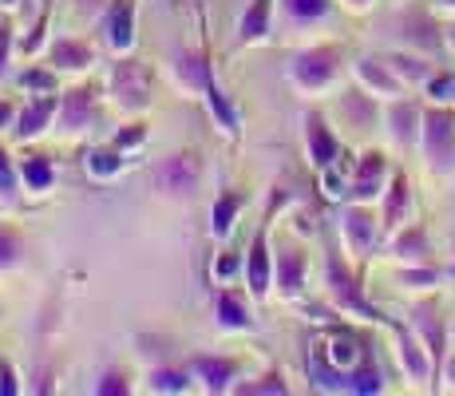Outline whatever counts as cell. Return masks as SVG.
Returning a JSON list of instances; mask_svg holds the SVG:
<instances>
[{
    "instance_id": "8992f818",
    "label": "cell",
    "mask_w": 455,
    "mask_h": 396,
    "mask_svg": "<svg viewBox=\"0 0 455 396\" xmlns=\"http://www.w3.org/2000/svg\"><path fill=\"white\" fill-rule=\"evenodd\" d=\"M345 238H348V246H353L356 254H369L372 242H376L372 214H364V210H348L345 214Z\"/></svg>"
},
{
    "instance_id": "8d00e7d4",
    "label": "cell",
    "mask_w": 455,
    "mask_h": 396,
    "mask_svg": "<svg viewBox=\"0 0 455 396\" xmlns=\"http://www.w3.org/2000/svg\"><path fill=\"white\" fill-rule=\"evenodd\" d=\"M234 270H238V258H222V262H218V274H234Z\"/></svg>"
},
{
    "instance_id": "484cf974",
    "label": "cell",
    "mask_w": 455,
    "mask_h": 396,
    "mask_svg": "<svg viewBox=\"0 0 455 396\" xmlns=\"http://www.w3.org/2000/svg\"><path fill=\"white\" fill-rule=\"evenodd\" d=\"M388 68H392V72H396L400 79H412V84H416V79H427V68L419 64V60H408V56H392Z\"/></svg>"
},
{
    "instance_id": "52a82bcc",
    "label": "cell",
    "mask_w": 455,
    "mask_h": 396,
    "mask_svg": "<svg viewBox=\"0 0 455 396\" xmlns=\"http://www.w3.org/2000/svg\"><path fill=\"white\" fill-rule=\"evenodd\" d=\"M329 286H332V297H337L345 310H356V313H369V305H364V297H361V289H356V281L345 274V270L332 262L329 266Z\"/></svg>"
},
{
    "instance_id": "d4e9b609",
    "label": "cell",
    "mask_w": 455,
    "mask_h": 396,
    "mask_svg": "<svg viewBox=\"0 0 455 396\" xmlns=\"http://www.w3.org/2000/svg\"><path fill=\"white\" fill-rule=\"evenodd\" d=\"M285 4H290L297 20H317V16L329 12V0H285Z\"/></svg>"
},
{
    "instance_id": "f35d334b",
    "label": "cell",
    "mask_w": 455,
    "mask_h": 396,
    "mask_svg": "<svg viewBox=\"0 0 455 396\" xmlns=\"http://www.w3.org/2000/svg\"><path fill=\"white\" fill-rule=\"evenodd\" d=\"M8 119H12V111H8V103H0V127H4Z\"/></svg>"
},
{
    "instance_id": "74e56055",
    "label": "cell",
    "mask_w": 455,
    "mask_h": 396,
    "mask_svg": "<svg viewBox=\"0 0 455 396\" xmlns=\"http://www.w3.org/2000/svg\"><path fill=\"white\" fill-rule=\"evenodd\" d=\"M404 281H416V286H424V281H435V274H404Z\"/></svg>"
},
{
    "instance_id": "8fae6325",
    "label": "cell",
    "mask_w": 455,
    "mask_h": 396,
    "mask_svg": "<svg viewBox=\"0 0 455 396\" xmlns=\"http://www.w3.org/2000/svg\"><path fill=\"white\" fill-rule=\"evenodd\" d=\"M305 281V262L297 250H282L277 254V286L285 289V294H297Z\"/></svg>"
},
{
    "instance_id": "d6a6232c",
    "label": "cell",
    "mask_w": 455,
    "mask_h": 396,
    "mask_svg": "<svg viewBox=\"0 0 455 396\" xmlns=\"http://www.w3.org/2000/svg\"><path fill=\"white\" fill-rule=\"evenodd\" d=\"M432 100H455V79H432Z\"/></svg>"
},
{
    "instance_id": "30bf717a",
    "label": "cell",
    "mask_w": 455,
    "mask_h": 396,
    "mask_svg": "<svg viewBox=\"0 0 455 396\" xmlns=\"http://www.w3.org/2000/svg\"><path fill=\"white\" fill-rule=\"evenodd\" d=\"M131 36H135V8H131V0H119L108 24V40L116 48H131Z\"/></svg>"
},
{
    "instance_id": "d6986e66",
    "label": "cell",
    "mask_w": 455,
    "mask_h": 396,
    "mask_svg": "<svg viewBox=\"0 0 455 396\" xmlns=\"http://www.w3.org/2000/svg\"><path fill=\"white\" fill-rule=\"evenodd\" d=\"M325 357H329V365H337V368H340V373H348V368H353L356 360H361L353 337H332V341H329V349H325Z\"/></svg>"
},
{
    "instance_id": "277c9868",
    "label": "cell",
    "mask_w": 455,
    "mask_h": 396,
    "mask_svg": "<svg viewBox=\"0 0 455 396\" xmlns=\"http://www.w3.org/2000/svg\"><path fill=\"white\" fill-rule=\"evenodd\" d=\"M155 182L171 195H190L198 187V158L195 155H171L166 163L155 171Z\"/></svg>"
},
{
    "instance_id": "f6af8a7d",
    "label": "cell",
    "mask_w": 455,
    "mask_h": 396,
    "mask_svg": "<svg viewBox=\"0 0 455 396\" xmlns=\"http://www.w3.org/2000/svg\"><path fill=\"white\" fill-rule=\"evenodd\" d=\"M4 4H12V0H4Z\"/></svg>"
},
{
    "instance_id": "d590c367",
    "label": "cell",
    "mask_w": 455,
    "mask_h": 396,
    "mask_svg": "<svg viewBox=\"0 0 455 396\" xmlns=\"http://www.w3.org/2000/svg\"><path fill=\"white\" fill-rule=\"evenodd\" d=\"M0 392H16V384H12V373H8V368H0Z\"/></svg>"
},
{
    "instance_id": "9c48e42d",
    "label": "cell",
    "mask_w": 455,
    "mask_h": 396,
    "mask_svg": "<svg viewBox=\"0 0 455 396\" xmlns=\"http://www.w3.org/2000/svg\"><path fill=\"white\" fill-rule=\"evenodd\" d=\"M356 72H361L364 84L376 87L380 95H400V76L392 72L388 64H380V60H361V68H356Z\"/></svg>"
},
{
    "instance_id": "f1b7e54d",
    "label": "cell",
    "mask_w": 455,
    "mask_h": 396,
    "mask_svg": "<svg viewBox=\"0 0 455 396\" xmlns=\"http://www.w3.org/2000/svg\"><path fill=\"white\" fill-rule=\"evenodd\" d=\"M16 258H20V242H16V234H8L4 226H0V270L12 266Z\"/></svg>"
},
{
    "instance_id": "2e32d148",
    "label": "cell",
    "mask_w": 455,
    "mask_h": 396,
    "mask_svg": "<svg viewBox=\"0 0 455 396\" xmlns=\"http://www.w3.org/2000/svg\"><path fill=\"white\" fill-rule=\"evenodd\" d=\"M416 123H419V111L412 103H396V108H392V139H396V143H412Z\"/></svg>"
},
{
    "instance_id": "7c38bea8",
    "label": "cell",
    "mask_w": 455,
    "mask_h": 396,
    "mask_svg": "<svg viewBox=\"0 0 455 396\" xmlns=\"http://www.w3.org/2000/svg\"><path fill=\"white\" fill-rule=\"evenodd\" d=\"M250 289L253 294H266L269 289V258H266V238H253V250H250Z\"/></svg>"
},
{
    "instance_id": "ffe728a7",
    "label": "cell",
    "mask_w": 455,
    "mask_h": 396,
    "mask_svg": "<svg viewBox=\"0 0 455 396\" xmlns=\"http://www.w3.org/2000/svg\"><path fill=\"white\" fill-rule=\"evenodd\" d=\"M400 360H404V368H408V376L412 381H424L427 376V360H424V353H419V345H416V337H400Z\"/></svg>"
},
{
    "instance_id": "7a4b0ae2",
    "label": "cell",
    "mask_w": 455,
    "mask_h": 396,
    "mask_svg": "<svg viewBox=\"0 0 455 396\" xmlns=\"http://www.w3.org/2000/svg\"><path fill=\"white\" fill-rule=\"evenodd\" d=\"M111 87H116V103H119V108L139 111V108H147V103H151V84H147V72L139 64H131V60L116 68Z\"/></svg>"
},
{
    "instance_id": "4dcf8cb0",
    "label": "cell",
    "mask_w": 455,
    "mask_h": 396,
    "mask_svg": "<svg viewBox=\"0 0 455 396\" xmlns=\"http://www.w3.org/2000/svg\"><path fill=\"white\" fill-rule=\"evenodd\" d=\"M119 163H124V158H119L116 151H95V155H92V171H95V174H116Z\"/></svg>"
},
{
    "instance_id": "e575fe53",
    "label": "cell",
    "mask_w": 455,
    "mask_h": 396,
    "mask_svg": "<svg viewBox=\"0 0 455 396\" xmlns=\"http://www.w3.org/2000/svg\"><path fill=\"white\" fill-rule=\"evenodd\" d=\"M246 392H285L282 381H269V384H246Z\"/></svg>"
},
{
    "instance_id": "1f68e13d",
    "label": "cell",
    "mask_w": 455,
    "mask_h": 396,
    "mask_svg": "<svg viewBox=\"0 0 455 396\" xmlns=\"http://www.w3.org/2000/svg\"><path fill=\"white\" fill-rule=\"evenodd\" d=\"M16 195V174L8 166V155L0 151V198H12Z\"/></svg>"
},
{
    "instance_id": "ba28073f",
    "label": "cell",
    "mask_w": 455,
    "mask_h": 396,
    "mask_svg": "<svg viewBox=\"0 0 455 396\" xmlns=\"http://www.w3.org/2000/svg\"><path fill=\"white\" fill-rule=\"evenodd\" d=\"M305 135H309V158L317 166H329L332 158H337V143H332V135L325 131V123H321L317 116L305 123Z\"/></svg>"
},
{
    "instance_id": "b9f144b4",
    "label": "cell",
    "mask_w": 455,
    "mask_h": 396,
    "mask_svg": "<svg viewBox=\"0 0 455 396\" xmlns=\"http://www.w3.org/2000/svg\"><path fill=\"white\" fill-rule=\"evenodd\" d=\"M348 4H353V8H364V4H369V0H348Z\"/></svg>"
},
{
    "instance_id": "6da1fadb",
    "label": "cell",
    "mask_w": 455,
    "mask_h": 396,
    "mask_svg": "<svg viewBox=\"0 0 455 396\" xmlns=\"http://www.w3.org/2000/svg\"><path fill=\"white\" fill-rule=\"evenodd\" d=\"M424 155L435 171L455 166V119L448 111H427L424 116Z\"/></svg>"
},
{
    "instance_id": "ac0fdd59",
    "label": "cell",
    "mask_w": 455,
    "mask_h": 396,
    "mask_svg": "<svg viewBox=\"0 0 455 396\" xmlns=\"http://www.w3.org/2000/svg\"><path fill=\"white\" fill-rule=\"evenodd\" d=\"M269 28V0H253L250 12L242 16V40H258Z\"/></svg>"
},
{
    "instance_id": "83f0119b",
    "label": "cell",
    "mask_w": 455,
    "mask_h": 396,
    "mask_svg": "<svg viewBox=\"0 0 455 396\" xmlns=\"http://www.w3.org/2000/svg\"><path fill=\"white\" fill-rule=\"evenodd\" d=\"M396 254H400V258H424V234H419V230H408V234L396 242Z\"/></svg>"
},
{
    "instance_id": "7bdbcfd3",
    "label": "cell",
    "mask_w": 455,
    "mask_h": 396,
    "mask_svg": "<svg viewBox=\"0 0 455 396\" xmlns=\"http://www.w3.org/2000/svg\"><path fill=\"white\" fill-rule=\"evenodd\" d=\"M0 72H4V44H0Z\"/></svg>"
},
{
    "instance_id": "4316f807",
    "label": "cell",
    "mask_w": 455,
    "mask_h": 396,
    "mask_svg": "<svg viewBox=\"0 0 455 396\" xmlns=\"http://www.w3.org/2000/svg\"><path fill=\"white\" fill-rule=\"evenodd\" d=\"M151 389H159V392H187V373H171V368H163V373L151 376Z\"/></svg>"
},
{
    "instance_id": "603a6c76",
    "label": "cell",
    "mask_w": 455,
    "mask_h": 396,
    "mask_svg": "<svg viewBox=\"0 0 455 396\" xmlns=\"http://www.w3.org/2000/svg\"><path fill=\"white\" fill-rule=\"evenodd\" d=\"M24 182H28L32 190H48V187H52V166H48V158H28V163H24Z\"/></svg>"
},
{
    "instance_id": "9a60e30c",
    "label": "cell",
    "mask_w": 455,
    "mask_h": 396,
    "mask_svg": "<svg viewBox=\"0 0 455 396\" xmlns=\"http://www.w3.org/2000/svg\"><path fill=\"white\" fill-rule=\"evenodd\" d=\"M404 214H408V179L400 174V179L392 182V190H388V206H384V226H388V230H396V226L404 222Z\"/></svg>"
},
{
    "instance_id": "5b68a950",
    "label": "cell",
    "mask_w": 455,
    "mask_h": 396,
    "mask_svg": "<svg viewBox=\"0 0 455 396\" xmlns=\"http://www.w3.org/2000/svg\"><path fill=\"white\" fill-rule=\"evenodd\" d=\"M380 182H384V155H364L361 158V171H356V179H353V195L356 198H376L380 195Z\"/></svg>"
},
{
    "instance_id": "ab89813d",
    "label": "cell",
    "mask_w": 455,
    "mask_h": 396,
    "mask_svg": "<svg viewBox=\"0 0 455 396\" xmlns=\"http://www.w3.org/2000/svg\"><path fill=\"white\" fill-rule=\"evenodd\" d=\"M448 381H451V389H455V360H448Z\"/></svg>"
},
{
    "instance_id": "836d02e7",
    "label": "cell",
    "mask_w": 455,
    "mask_h": 396,
    "mask_svg": "<svg viewBox=\"0 0 455 396\" xmlns=\"http://www.w3.org/2000/svg\"><path fill=\"white\" fill-rule=\"evenodd\" d=\"M100 392H127V384H124V376H119V373H108V376H103V384H100Z\"/></svg>"
},
{
    "instance_id": "4fadbf2b",
    "label": "cell",
    "mask_w": 455,
    "mask_h": 396,
    "mask_svg": "<svg viewBox=\"0 0 455 396\" xmlns=\"http://www.w3.org/2000/svg\"><path fill=\"white\" fill-rule=\"evenodd\" d=\"M92 116V92L87 87H76V92H68V100H64V127H84V119Z\"/></svg>"
},
{
    "instance_id": "bcb514c9",
    "label": "cell",
    "mask_w": 455,
    "mask_h": 396,
    "mask_svg": "<svg viewBox=\"0 0 455 396\" xmlns=\"http://www.w3.org/2000/svg\"><path fill=\"white\" fill-rule=\"evenodd\" d=\"M451 40H455V36H451Z\"/></svg>"
},
{
    "instance_id": "cb8c5ba5",
    "label": "cell",
    "mask_w": 455,
    "mask_h": 396,
    "mask_svg": "<svg viewBox=\"0 0 455 396\" xmlns=\"http://www.w3.org/2000/svg\"><path fill=\"white\" fill-rule=\"evenodd\" d=\"M238 206H242L238 195H222V198H218V206H214V230H218V234L230 230V222H234V214H238Z\"/></svg>"
},
{
    "instance_id": "e0dca14e",
    "label": "cell",
    "mask_w": 455,
    "mask_h": 396,
    "mask_svg": "<svg viewBox=\"0 0 455 396\" xmlns=\"http://www.w3.org/2000/svg\"><path fill=\"white\" fill-rule=\"evenodd\" d=\"M52 64L84 68V64H92V48H84V44H76V40H60L56 48H52Z\"/></svg>"
},
{
    "instance_id": "44dd1931",
    "label": "cell",
    "mask_w": 455,
    "mask_h": 396,
    "mask_svg": "<svg viewBox=\"0 0 455 396\" xmlns=\"http://www.w3.org/2000/svg\"><path fill=\"white\" fill-rule=\"evenodd\" d=\"M195 368L206 376V389H226V381L234 376V360H210V357H203Z\"/></svg>"
},
{
    "instance_id": "7402d4cb",
    "label": "cell",
    "mask_w": 455,
    "mask_h": 396,
    "mask_svg": "<svg viewBox=\"0 0 455 396\" xmlns=\"http://www.w3.org/2000/svg\"><path fill=\"white\" fill-rule=\"evenodd\" d=\"M218 313H222V325H230V329H246V325H250L246 305H242L238 297H230V294L218 297Z\"/></svg>"
},
{
    "instance_id": "5bb4252c",
    "label": "cell",
    "mask_w": 455,
    "mask_h": 396,
    "mask_svg": "<svg viewBox=\"0 0 455 396\" xmlns=\"http://www.w3.org/2000/svg\"><path fill=\"white\" fill-rule=\"evenodd\" d=\"M52 111H56V95H44V100H36L32 108H24L20 111V135H36V131L44 127V123L52 119Z\"/></svg>"
},
{
    "instance_id": "60d3db41",
    "label": "cell",
    "mask_w": 455,
    "mask_h": 396,
    "mask_svg": "<svg viewBox=\"0 0 455 396\" xmlns=\"http://www.w3.org/2000/svg\"><path fill=\"white\" fill-rule=\"evenodd\" d=\"M440 8H451V12H455V0H440Z\"/></svg>"
},
{
    "instance_id": "f546056e",
    "label": "cell",
    "mask_w": 455,
    "mask_h": 396,
    "mask_svg": "<svg viewBox=\"0 0 455 396\" xmlns=\"http://www.w3.org/2000/svg\"><path fill=\"white\" fill-rule=\"evenodd\" d=\"M179 76L187 79V84H206V64H203L198 56H187V60L179 64Z\"/></svg>"
},
{
    "instance_id": "ee69618b",
    "label": "cell",
    "mask_w": 455,
    "mask_h": 396,
    "mask_svg": "<svg viewBox=\"0 0 455 396\" xmlns=\"http://www.w3.org/2000/svg\"><path fill=\"white\" fill-rule=\"evenodd\" d=\"M451 278H455V266H451Z\"/></svg>"
},
{
    "instance_id": "3957f363",
    "label": "cell",
    "mask_w": 455,
    "mask_h": 396,
    "mask_svg": "<svg viewBox=\"0 0 455 396\" xmlns=\"http://www.w3.org/2000/svg\"><path fill=\"white\" fill-rule=\"evenodd\" d=\"M337 52L332 48H313L305 52V56L293 60V79L301 87H325L332 76H337Z\"/></svg>"
}]
</instances>
